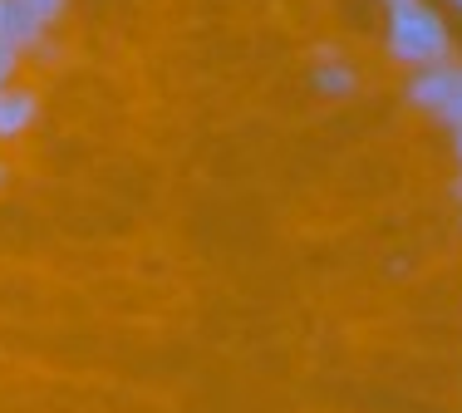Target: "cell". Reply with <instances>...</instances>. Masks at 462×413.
<instances>
[{
	"label": "cell",
	"instance_id": "obj_2",
	"mask_svg": "<svg viewBox=\"0 0 462 413\" xmlns=\"http://www.w3.org/2000/svg\"><path fill=\"white\" fill-rule=\"evenodd\" d=\"M409 99L418 108H428L433 118H443L448 128H462V64L443 60V64H428L409 79Z\"/></svg>",
	"mask_w": 462,
	"mask_h": 413
},
{
	"label": "cell",
	"instance_id": "obj_6",
	"mask_svg": "<svg viewBox=\"0 0 462 413\" xmlns=\"http://www.w3.org/2000/svg\"><path fill=\"white\" fill-rule=\"evenodd\" d=\"M15 60H20V54L0 50V89H10V79H15Z\"/></svg>",
	"mask_w": 462,
	"mask_h": 413
},
{
	"label": "cell",
	"instance_id": "obj_5",
	"mask_svg": "<svg viewBox=\"0 0 462 413\" xmlns=\"http://www.w3.org/2000/svg\"><path fill=\"white\" fill-rule=\"evenodd\" d=\"M315 84H320L325 94H349L355 89V69H349V64H325V69L315 74Z\"/></svg>",
	"mask_w": 462,
	"mask_h": 413
},
{
	"label": "cell",
	"instance_id": "obj_11",
	"mask_svg": "<svg viewBox=\"0 0 462 413\" xmlns=\"http://www.w3.org/2000/svg\"><path fill=\"white\" fill-rule=\"evenodd\" d=\"M453 5H457V10H462V0H453Z\"/></svg>",
	"mask_w": 462,
	"mask_h": 413
},
{
	"label": "cell",
	"instance_id": "obj_9",
	"mask_svg": "<svg viewBox=\"0 0 462 413\" xmlns=\"http://www.w3.org/2000/svg\"><path fill=\"white\" fill-rule=\"evenodd\" d=\"M457 162H462V128H457Z\"/></svg>",
	"mask_w": 462,
	"mask_h": 413
},
{
	"label": "cell",
	"instance_id": "obj_8",
	"mask_svg": "<svg viewBox=\"0 0 462 413\" xmlns=\"http://www.w3.org/2000/svg\"><path fill=\"white\" fill-rule=\"evenodd\" d=\"M399 5H413V0H389V10H399Z\"/></svg>",
	"mask_w": 462,
	"mask_h": 413
},
{
	"label": "cell",
	"instance_id": "obj_7",
	"mask_svg": "<svg viewBox=\"0 0 462 413\" xmlns=\"http://www.w3.org/2000/svg\"><path fill=\"white\" fill-rule=\"evenodd\" d=\"M35 10H40V15H45V20H54V15H60V10H64V0H35Z\"/></svg>",
	"mask_w": 462,
	"mask_h": 413
},
{
	"label": "cell",
	"instance_id": "obj_3",
	"mask_svg": "<svg viewBox=\"0 0 462 413\" xmlns=\"http://www.w3.org/2000/svg\"><path fill=\"white\" fill-rule=\"evenodd\" d=\"M45 25H50V20L35 10V0H0V30H5V40H10L15 50L40 45Z\"/></svg>",
	"mask_w": 462,
	"mask_h": 413
},
{
	"label": "cell",
	"instance_id": "obj_1",
	"mask_svg": "<svg viewBox=\"0 0 462 413\" xmlns=\"http://www.w3.org/2000/svg\"><path fill=\"white\" fill-rule=\"evenodd\" d=\"M448 25L433 5L413 0V5L389 10V54L399 64H413V69H428V64L448 60Z\"/></svg>",
	"mask_w": 462,
	"mask_h": 413
},
{
	"label": "cell",
	"instance_id": "obj_4",
	"mask_svg": "<svg viewBox=\"0 0 462 413\" xmlns=\"http://www.w3.org/2000/svg\"><path fill=\"white\" fill-rule=\"evenodd\" d=\"M35 114H40V99L30 89H20V84L0 89V138H20L35 124Z\"/></svg>",
	"mask_w": 462,
	"mask_h": 413
},
{
	"label": "cell",
	"instance_id": "obj_10",
	"mask_svg": "<svg viewBox=\"0 0 462 413\" xmlns=\"http://www.w3.org/2000/svg\"><path fill=\"white\" fill-rule=\"evenodd\" d=\"M457 197H462V178H457Z\"/></svg>",
	"mask_w": 462,
	"mask_h": 413
}]
</instances>
